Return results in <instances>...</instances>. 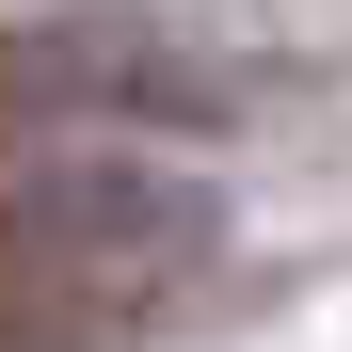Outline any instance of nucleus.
Returning <instances> with one entry per match:
<instances>
[{"instance_id":"f257e3e1","label":"nucleus","mask_w":352,"mask_h":352,"mask_svg":"<svg viewBox=\"0 0 352 352\" xmlns=\"http://www.w3.org/2000/svg\"><path fill=\"white\" fill-rule=\"evenodd\" d=\"M224 208L192 176H0V352H65L176 305Z\"/></svg>"},{"instance_id":"f03ea898","label":"nucleus","mask_w":352,"mask_h":352,"mask_svg":"<svg viewBox=\"0 0 352 352\" xmlns=\"http://www.w3.org/2000/svg\"><path fill=\"white\" fill-rule=\"evenodd\" d=\"M80 112H176V129H208L224 96L160 32H0V144H48Z\"/></svg>"}]
</instances>
